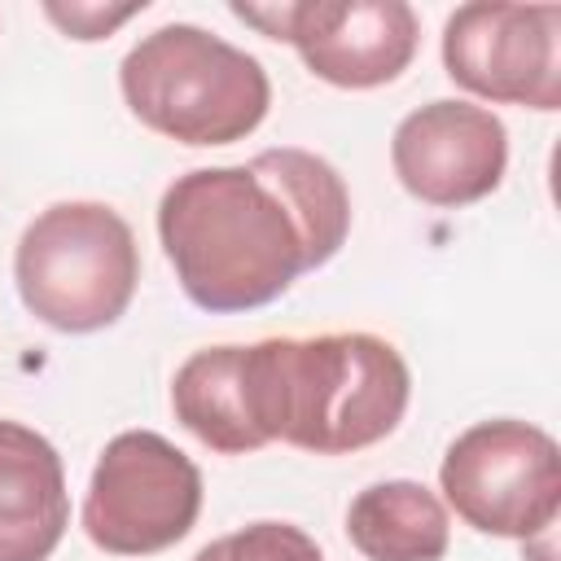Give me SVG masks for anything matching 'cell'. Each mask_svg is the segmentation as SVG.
Masks as SVG:
<instances>
[{"label":"cell","instance_id":"5","mask_svg":"<svg viewBox=\"0 0 561 561\" xmlns=\"http://www.w3.org/2000/svg\"><path fill=\"white\" fill-rule=\"evenodd\" d=\"M438 486L456 517L482 535L530 539L557 522L561 456L548 430L495 416L451 438L438 465Z\"/></svg>","mask_w":561,"mask_h":561},{"label":"cell","instance_id":"13","mask_svg":"<svg viewBox=\"0 0 561 561\" xmlns=\"http://www.w3.org/2000/svg\"><path fill=\"white\" fill-rule=\"evenodd\" d=\"M193 561H324V552L294 522H250L210 539Z\"/></svg>","mask_w":561,"mask_h":561},{"label":"cell","instance_id":"14","mask_svg":"<svg viewBox=\"0 0 561 561\" xmlns=\"http://www.w3.org/2000/svg\"><path fill=\"white\" fill-rule=\"evenodd\" d=\"M44 13L70 35V39H105L114 26H123L127 18L145 13V0L140 4H44Z\"/></svg>","mask_w":561,"mask_h":561},{"label":"cell","instance_id":"2","mask_svg":"<svg viewBox=\"0 0 561 561\" xmlns=\"http://www.w3.org/2000/svg\"><path fill=\"white\" fill-rule=\"evenodd\" d=\"M245 421L267 443L346 456L381 443L408 412L412 373L377 333L263 337L241 346Z\"/></svg>","mask_w":561,"mask_h":561},{"label":"cell","instance_id":"3","mask_svg":"<svg viewBox=\"0 0 561 561\" xmlns=\"http://www.w3.org/2000/svg\"><path fill=\"white\" fill-rule=\"evenodd\" d=\"M118 88L149 131L193 149L245 140L272 105L263 61L193 22H167L136 39Z\"/></svg>","mask_w":561,"mask_h":561},{"label":"cell","instance_id":"12","mask_svg":"<svg viewBox=\"0 0 561 561\" xmlns=\"http://www.w3.org/2000/svg\"><path fill=\"white\" fill-rule=\"evenodd\" d=\"M171 408H175V421L193 438H202L210 451H224V456L259 451V438L245 421L241 346L193 351L171 377Z\"/></svg>","mask_w":561,"mask_h":561},{"label":"cell","instance_id":"7","mask_svg":"<svg viewBox=\"0 0 561 561\" xmlns=\"http://www.w3.org/2000/svg\"><path fill=\"white\" fill-rule=\"evenodd\" d=\"M267 39L298 48L302 66L333 88L394 83L421 44L412 4L403 0H298V4H232Z\"/></svg>","mask_w":561,"mask_h":561},{"label":"cell","instance_id":"10","mask_svg":"<svg viewBox=\"0 0 561 561\" xmlns=\"http://www.w3.org/2000/svg\"><path fill=\"white\" fill-rule=\"evenodd\" d=\"M66 526L70 495L57 447L22 421H0V561H48Z\"/></svg>","mask_w":561,"mask_h":561},{"label":"cell","instance_id":"1","mask_svg":"<svg viewBox=\"0 0 561 561\" xmlns=\"http://www.w3.org/2000/svg\"><path fill=\"white\" fill-rule=\"evenodd\" d=\"M351 232V193L311 149H263L245 167H197L167 184L158 241L202 311H254L324 267Z\"/></svg>","mask_w":561,"mask_h":561},{"label":"cell","instance_id":"8","mask_svg":"<svg viewBox=\"0 0 561 561\" xmlns=\"http://www.w3.org/2000/svg\"><path fill=\"white\" fill-rule=\"evenodd\" d=\"M443 66L451 83L482 101L561 105V9L557 4H460L443 22Z\"/></svg>","mask_w":561,"mask_h":561},{"label":"cell","instance_id":"9","mask_svg":"<svg viewBox=\"0 0 561 561\" xmlns=\"http://www.w3.org/2000/svg\"><path fill=\"white\" fill-rule=\"evenodd\" d=\"M390 167L425 206H473L491 197L508 171V131L486 105L438 96L403 114L390 136Z\"/></svg>","mask_w":561,"mask_h":561},{"label":"cell","instance_id":"6","mask_svg":"<svg viewBox=\"0 0 561 561\" xmlns=\"http://www.w3.org/2000/svg\"><path fill=\"white\" fill-rule=\"evenodd\" d=\"M202 513L197 465L153 430H123L105 443L88 495L83 535L114 557H149L180 543Z\"/></svg>","mask_w":561,"mask_h":561},{"label":"cell","instance_id":"11","mask_svg":"<svg viewBox=\"0 0 561 561\" xmlns=\"http://www.w3.org/2000/svg\"><path fill=\"white\" fill-rule=\"evenodd\" d=\"M346 535L368 561H443L451 543L447 504L412 482L390 478L364 486L346 508Z\"/></svg>","mask_w":561,"mask_h":561},{"label":"cell","instance_id":"4","mask_svg":"<svg viewBox=\"0 0 561 561\" xmlns=\"http://www.w3.org/2000/svg\"><path fill=\"white\" fill-rule=\"evenodd\" d=\"M13 280L39 324L57 333L110 329L140 280L136 232L105 202H53L18 237Z\"/></svg>","mask_w":561,"mask_h":561}]
</instances>
